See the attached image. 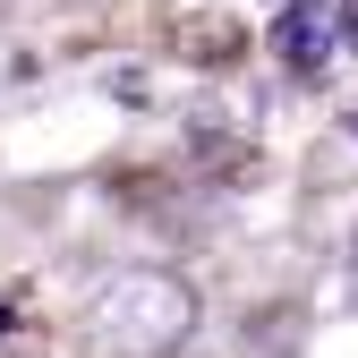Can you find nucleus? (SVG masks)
Listing matches in <instances>:
<instances>
[{"label": "nucleus", "mask_w": 358, "mask_h": 358, "mask_svg": "<svg viewBox=\"0 0 358 358\" xmlns=\"http://www.w3.org/2000/svg\"><path fill=\"white\" fill-rule=\"evenodd\" d=\"M77 324L103 358H171L196 333V290L179 273H162V264H120V273L94 282Z\"/></svg>", "instance_id": "obj_1"}, {"label": "nucleus", "mask_w": 358, "mask_h": 358, "mask_svg": "<svg viewBox=\"0 0 358 358\" xmlns=\"http://www.w3.org/2000/svg\"><path fill=\"white\" fill-rule=\"evenodd\" d=\"M273 52L299 77H324L333 60H358V0H290L273 26Z\"/></svg>", "instance_id": "obj_2"}, {"label": "nucleus", "mask_w": 358, "mask_h": 358, "mask_svg": "<svg viewBox=\"0 0 358 358\" xmlns=\"http://www.w3.org/2000/svg\"><path fill=\"white\" fill-rule=\"evenodd\" d=\"M350 137H358V120H350Z\"/></svg>", "instance_id": "obj_3"}]
</instances>
